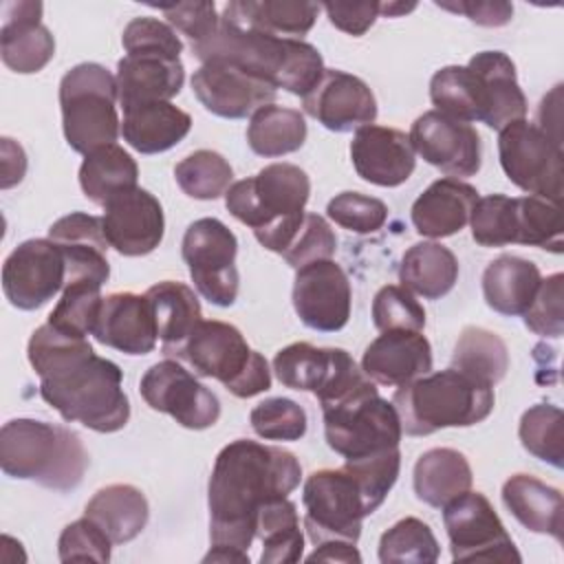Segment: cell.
Wrapping results in <instances>:
<instances>
[{
    "label": "cell",
    "mask_w": 564,
    "mask_h": 564,
    "mask_svg": "<svg viewBox=\"0 0 564 564\" xmlns=\"http://www.w3.org/2000/svg\"><path fill=\"white\" fill-rule=\"evenodd\" d=\"M192 55L200 64L212 59L234 64L275 90L282 88L297 97L311 93L324 73L322 53L313 44L238 26L223 18L209 37L192 44Z\"/></svg>",
    "instance_id": "cell-3"
},
{
    "label": "cell",
    "mask_w": 564,
    "mask_h": 564,
    "mask_svg": "<svg viewBox=\"0 0 564 564\" xmlns=\"http://www.w3.org/2000/svg\"><path fill=\"white\" fill-rule=\"evenodd\" d=\"M48 238L59 247L66 264V282H93L104 284L110 278L108 240L99 216L86 212H73L57 218L48 227Z\"/></svg>",
    "instance_id": "cell-22"
},
{
    "label": "cell",
    "mask_w": 564,
    "mask_h": 564,
    "mask_svg": "<svg viewBox=\"0 0 564 564\" xmlns=\"http://www.w3.org/2000/svg\"><path fill=\"white\" fill-rule=\"evenodd\" d=\"M326 216L341 229L355 234H375L388 220V205L359 192H341L326 205Z\"/></svg>",
    "instance_id": "cell-52"
},
{
    "label": "cell",
    "mask_w": 564,
    "mask_h": 564,
    "mask_svg": "<svg viewBox=\"0 0 564 564\" xmlns=\"http://www.w3.org/2000/svg\"><path fill=\"white\" fill-rule=\"evenodd\" d=\"M302 505L304 529L315 546L333 540L357 544L364 518L375 513L348 465L313 471L304 480Z\"/></svg>",
    "instance_id": "cell-10"
},
{
    "label": "cell",
    "mask_w": 564,
    "mask_h": 564,
    "mask_svg": "<svg viewBox=\"0 0 564 564\" xmlns=\"http://www.w3.org/2000/svg\"><path fill=\"white\" fill-rule=\"evenodd\" d=\"M159 9L167 18V24L181 31L183 35H187L192 44L209 37L220 22V15L216 13L214 2H176V4H161Z\"/></svg>",
    "instance_id": "cell-56"
},
{
    "label": "cell",
    "mask_w": 564,
    "mask_h": 564,
    "mask_svg": "<svg viewBox=\"0 0 564 564\" xmlns=\"http://www.w3.org/2000/svg\"><path fill=\"white\" fill-rule=\"evenodd\" d=\"M110 538L90 520L79 518L64 527L57 540V555L62 562H108Z\"/></svg>",
    "instance_id": "cell-55"
},
{
    "label": "cell",
    "mask_w": 564,
    "mask_h": 564,
    "mask_svg": "<svg viewBox=\"0 0 564 564\" xmlns=\"http://www.w3.org/2000/svg\"><path fill=\"white\" fill-rule=\"evenodd\" d=\"M458 280V260L441 242L412 245L399 264V282L425 300H441Z\"/></svg>",
    "instance_id": "cell-35"
},
{
    "label": "cell",
    "mask_w": 564,
    "mask_h": 564,
    "mask_svg": "<svg viewBox=\"0 0 564 564\" xmlns=\"http://www.w3.org/2000/svg\"><path fill=\"white\" fill-rule=\"evenodd\" d=\"M430 99L434 110L458 121L471 123L487 117V88L480 75L469 66H443L430 79Z\"/></svg>",
    "instance_id": "cell-36"
},
{
    "label": "cell",
    "mask_w": 564,
    "mask_h": 564,
    "mask_svg": "<svg viewBox=\"0 0 564 564\" xmlns=\"http://www.w3.org/2000/svg\"><path fill=\"white\" fill-rule=\"evenodd\" d=\"M452 368L494 388L509 370L507 344L482 326H465L452 352Z\"/></svg>",
    "instance_id": "cell-42"
},
{
    "label": "cell",
    "mask_w": 564,
    "mask_h": 564,
    "mask_svg": "<svg viewBox=\"0 0 564 564\" xmlns=\"http://www.w3.org/2000/svg\"><path fill=\"white\" fill-rule=\"evenodd\" d=\"M256 538L262 542V564H295L304 553V535L295 502L273 498L264 502L256 518Z\"/></svg>",
    "instance_id": "cell-37"
},
{
    "label": "cell",
    "mask_w": 564,
    "mask_h": 564,
    "mask_svg": "<svg viewBox=\"0 0 564 564\" xmlns=\"http://www.w3.org/2000/svg\"><path fill=\"white\" fill-rule=\"evenodd\" d=\"M308 128L304 115L295 108L269 104L256 110L247 126L249 148L267 159L284 156L300 150L306 141Z\"/></svg>",
    "instance_id": "cell-41"
},
{
    "label": "cell",
    "mask_w": 564,
    "mask_h": 564,
    "mask_svg": "<svg viewBox=\"0 0 564 564\" xmlns=\"http://www.w3.org/2000/svg\"><path fill=\"white\" fill-rule=\"evenodd\" d=\"M104 295L101 286L93 282H77L62 289V297L48 315V324L62 333L88 337L93 335Z\"/></svg>",
    "instance_id": "cell-47"
},
{
    "label": "cell",
    "mask_w": 564,
    "mask_h": 564,
    "mask_svg": "<svg viewBox=\"0 0 564 564\" xmlns=\"http://www.w3.org/2000/svg\"><path fill=\"white\" fill-rule=\"evenodd\" d=\"M454 562H522L496 509L480 491H465L443 507Z\"/></svg>",
    "instance_id": "cell-13"
},
{
    "label": "cell",
    "mask_w": 564,
    "mask_h": 564,
    "mask_svg": "<svg viewBox=\"0 0 564 564\" xmlns=\"http://www.w3.org/2000/svg\"><path fill=\"white\" fill-rule=\"evenodd\" d=\"M238 240L218 218L194 220L183 236L181 256L196 291L214 306H231L238 297Z\"/></svg>",
    "instance_id": "cell-12"
},
{
    "label": "cell",
    "mask_w": 564,
    "mask_h": 564,
    "mask_svg": "<svg viewBox=\"0 0 564 564\" xmlns=\"http://www.w3.org/2000/svg\"><path fill=\"white\" fill-rule=\"evenodd\" d=\"M335 251H337V236L330 229L328 220L319 214L306 212L300 229L291 238L289 247L282 251V258L286 260V264H291L297 271L311 262L330 260Z\"/></svg>",
    "instance_id": "cell-51"
},
{
    "label": "cell",
    "mask_w": 564,
    "mask_h": 564,
    "mask_svg": "<svg viewBox=\"0 0 564 564\" xmlns=\"http://www.w3.org/2000/svg\"><path fill=\"white\" fill-rule=\"evenodd\" d=\"M540 269L520 256H498L482 273V295L491 311L513 317L522 315L540 286Z\"/></svg>",
    "instance_id": "cell-33"
},
{
    "label": "cell",
    "mask_w": 564,
    "mask_h": 564,
    "mask_svg": "<svg viewBox=\"0 0 564 564\" xmlns=\"http://www.w3.org/2000/svg\"><path fill=\"white\" fill-rule=\"evenodd\" d=\"M174 178L189 198L214 200L225 196L231 187L234 170L223 154L214 150H196L176 163Z\"/></svg>",
    "instance_id": "cell-45"
},
{
    "label": "cell",
    "mask_w": 564,
    "mask_h": 564,
    "mask_svg": "<svg viewBox=\"0 0 564 564\" xmlns=\"http://www.w3.org/2000/svg\"><path fill=\"white\" fill-rule=\"evenodd\" d=\"M502 502L524 529L562 542L564 500L560 489L531 474H513L502 485Z\"/></svg>",
    "instance_id": "cell-28"
},
{
    "label": "cell",
    "mask_w": 564,
    "mask_h": 564,
    "mask_svg": "<svg viewBox=\"0 0 564 564\" xmlns=\"http://www.w3.org/2000/svg\"><path fill=\"white\" fill-rule=\"evenodd\" d=\"M564 414L557 405L538 403L531 405L518 427V436L522 447L533 454L538 460H544L553 467H562L564 463V434H562Z\"/></svg>",
    "instance_id": "cell-46"
},
{
    "label": "cell",
    "mask_w": 564,
    "mask_h": 564,
    "mask_svg": "<svg viewBox=\"0 0 564 564\" xmlns=\"http://www.w3.org/2000/svg\"><path fill=\"white\" fill-rule=\"evenodd\" d=\"M350 159L359 178L379 187L405 183L416 167V152L410 137L397 128L375 123L355 130Z\"/></svg>",
    "instance_id": "cell-21"
},
{
    "label": "cell",
    "mask_w": 564,
    "mask_h": 564,
    "mask_svg": "<svg viewBox=\"0 0 564 564\" xmlns=\"http://www.w3.org/2000/svg\"><path fill=\"white\" fill-rule=\"evenodd\" d=\"M319 9L326 11L333 26H337L339 31L355 35V37L364 35L375 24V20L381 15L379 2H375V0H370V2H324V4H319Z\"/></svg>",
    "instance_id": "cell-57"
},
{
    "label": "cell",
    "mask_w": 564,
    "mask_h": 564,
    "mask_svg": "<svg viewBox=\"0 0 564 564\" xmlns=\"http://www.w3.org/2000/svg\"><path fill=\"white\" fill-rule=\"evenodd\" d=\"M436 7L463 13L480 26H505L513 18V4L505 0H458V2H436Z\"/></svg>",
    "instance_id": "cell-58"
},
{
    "label": "cell",
    "mask_w": 564,
    "mask_h": 564,
    "mask_svg": "<svg viewBox=\"0 0 564 564\" xmlns=\"http://www.w3.org/2000/svg\"><path fill=\"white\" fill-rule=\"evenodd\" d=\"M414 152L452 178L478 174L482 163L480 134L471 123L458 121L438 110H427L410 128Z\"/></svg>",
    "instance_id": "cell-16"
},
{
    "label": "cell",
    "mask_w": 564,
    "mask_h": 564,
    "mask_svg": "<svg viewBox=\"0 0 564 564\" xmlns=\"http://www.w3.org/2000/svg\"><path fill=\"white\" fill-rule=\"evenodd\" d=\"M524 326L540 337H562L564 333V275L553 273L540 280L533 302L522 313Z\"/></svg>",
    "instance_id": "cell-53"
},
{
    "label": "cell",
    "mask_w": 564,
    "mask_h": 564,
    "mask_svg": "<svg viewBox=\"0 0 564 564\" xmlns=\"http://www.w3.org/2000/svg\"><path fill=\"white\" fill-rule=\"evenodd\" d=\"M471 238L480 247L513 245V198L491 194L476 200L469 216Z\"/></svg>",
    "instance_id": "cell-50"
},
{
    "label": "cell",
    "mask_w": 564,
    "mask_h": 564,
    "mask_svg": "<svg viewBox=\"0 0 564 564\" xmlns=\"http://www.w3.org/2000/svg\"><path fill=\"white\" fill-rule=\"evenodd\" d=\"M302 480L295 454L249 438L227 443L207 485L209 542L203 562H245L256 538V518L264 502L289 496Z\"/></svg>",
    "instance_id": "cell-1"
},
{
    "label": "cell",
    "mask_w": 564,
    "mask_h": 564,
    "mask_svg": "<svg viewBox=\"0 0 564 564\" xmlns=\"http://www.w3.org/2000/svg\"><path fill=\"white\" fill-rule=\"evenodd\" d=\"M101 223L108 245L128 258L152 253L165 234L159 198L139 185L112 196L104 205Z\"/></svg>",
    "instance_id": "cell-19"
},
{
    "label": "cell",
    "mask_w": 564,
    "mask_h": 564,
    "mask_svg": "<svg viewBox=\"0 0 564 564\" xmlns=\"http://www.w3.org/2000/svg\"><path fill=\"white\" fill-rule=\"evenodd\" d=\"M26 357L40 377V397L68 423L101 434L119 432L130 419V401L121 388V368L95 355L88 337L37 326Z\"/></svg>",
    "instance_id": "cell-2"
},
{
    "label": "cell",
    "mask_w": 564,
    "mask_h": 564,
    "mask_svg": "<svg viewBox=\"0 0 564 564\" xmlns=\"http://www.w3.org/2000/svg\"><path fill=\"white\" fill-rule=\"evenodd\" d=\"M306 560L308 562H344V564H352V562H361V555L355 549V544L333 540V542L317 544L315 551Z\"/></svg>",
    "instance_id": "cell-60"
},
{
    "label": "cell",
    "mask_w": 564,
    "mask_h": 564,
    "mask_svg": "<svg viewBox=\"0 0 564 564\" xmlns=\"http://www.w3.org/2000/svg\"><path fill=\"white\" fill-rule=\"evenodd\" d=\"M412 9H416L414 2H408V4L405 2H379V13L388 15V18H397V15L408 13Z\"/></svg>",
    "instance_id": "cell-61"
},
{
    "label": "cell",
    "mask_w": 564,
    "mask_h": 564,
    "mask_svg": "<svg viewBox=\"0 0 564 564\" xmlns=\"http://www.w3.org/2000/svg\"><path fill=\"white\" fill-rule=\"evenodd\" d=\"M474 474L463 452L452 447H434L414 463L412 485L421 502L443 509L454 498L471 489Z\"/></svg>",
    "instance_id": "cell-31"
},
{
    "label": "cell",
    "mask_w": 564,
    "mask_h": 564,
    "mask_svg": "<svg viewBox=\"0 0 564 564\" xmlns=\"http://www.w3.org/2000/svg\"><path fill=\"white\" fill-rule=\"evenodd\" d=\"M513 245H529L562 253L564 225L560 203L540 196L513 198Z\"/></svg>",
    "instance_id": "cell-43"
},
{
    "label": "cell",
    "mask_w": 564,
    "mask_h": 564,
    "mask_svg": "<svg viewBox=\"0 0 564 564\" xmlns=\"http://www.w3.org/2000/svg\"><path fill=\"white\" fill-rule=\"evenodd\" d=\"M361 370L379 386H405L432 372V346L421 330H386L366 346Z\"/></svg>",
    "instance_id": "cell-24"
},
{
    "label": "cell",
    "mask_w": 564,
    "mask_h": 564,
    "mask_svg": "<svg viewBox=\"0 0 564 564\" xmlns=\"http://www.w3.org/2000/svg\"><path fill=\"white\" fill-rule=\"evenodd\" d=\"M192 128V117L172 101H150L123 110L121 137L141 154H159L181 143Z\"/></svg>",
    "instance_id": "cell-29"
},
{
    "label": "cell",
    "mask_w": 564,
    "mask_h": 564,
    "mask_svg": "<svg viewBox=\"0 0 564 564\" xmlns=\"http://www.w3.org/2000/svg\"><path fill=\"white\" fill-rule=\"evenodd\" d=\"M478 189L460 178L443 176L434 181L410 209L416 234L425 238H447L458 234L471 216Z\"/></svg>",
    "instance_id": "cell-27"
},
{
    "label": "cell",
    "mask_w": 564,
    "mask_h": 564,
    "mask_svg": "<svg viewBox=\"0 0 564 564\" xmlns=\"http://www.w3.org/2000/svg\"><path fill=\"white\" fill-rule=\"evenodd\" d=\"M121 44L126 55H167L181 57L183 42L176 31L156 18H134L126 24L121 33Z\"/></svg>",
    "instance_id": "cell-54"
},
{
    "label": "cell",
    "mask_w": 564,
    "mask_h": 564,
    "mask_svg": "<svg viewBox=\"0 0 564 564\" xmlns=\"http://www.w3.org/2000/svg\"><path fill=\"white\" fill-rule=\"evenodd\" d=\"M145 297L152 306L156 333L163 348L181 344L203 319V311L196 293L183 282H174V280L156 282L145 291Z\"/></svg>",
    "instance_id": "cell-40"
},
{
    "label": "cell",
    "mask_w": 564,
    "mask_h": 564,
    "mask_svg": "<svg viewBox=\"0 0 564 564\" xmlns=\"http://www.w3.org/2000/svg\"><path fill=\"white\" fill-rule=\"evenodd\" d=\"M319 13V4L304 0H234L223 9V20L278 37L302 40Z\"/></svg>",
    "instance_id": "cell-30"
},
{
    "label": "cell",
    "mask_w": 564,
    "mask_h": 564,
    "mask_svg": "<svg viewBox=\"0 0 564 564\" xmlns=\"http://www.w3.org/2000/svg\"><path fill=\"white\" fill-rule=\"evenodd\" d=\"M372 324L386 330H423L425 308L419 304L414 293L401 284H386L375 293L372 300Z\"/></svg>",
    "instance_id": "cell-49"
},
{
    "label": "cell",
    "mask_w": 564,
    "mask_h": 564,
    "mask_svg": "<svg viewBox=\"0 0 564 564\" xmlns=\"http://www.w3.org/2000/svg\"><path fill=\"white\" fill-rule=\"evenodd\" d=\"M66 282V264L51 238L20 242L2 264V291L11 306L35 311L53 300Z\"/></svg>",
    "instance_id": "cell-15"
},
{
    "label": "cell",
    "mask_w": 564,
    "mask_h": 564,
    "mask_svg": "<svg viewBox=\"0 0 564 564\" xmlns=\"http://www.w3.org/2000/svg\"><path fill=\"white\" fill-rule=\"evenodd\" d=\"M42 2H11L0 29V57L20 75L40 73L55 55V37L42 24Z\"/></svg>",
    "instance_id": "cell-25"
},
{
    "label": "cell",
    "mask_w": 564,
    "mask_h": 564,
    "mask_svg": "<svg viewBox=\"0 0 564 564\" xmlns=\"http://www.w3.org/2000/svg\"><path fill=\"white\" fill-rule=\"evenodd\" d=\"M441 555V546L432 529L414 518H401L379 540L381 564H434Z\"/></svg>",
    "instance_id": "cell-44"
},
{
    "label": "cell",
    "mask_w": 564,
    "mask_h": 564,
    "mask_svg": "<svg viewBox=\"0 0 564 564\" xmlns=\"http://www.w3.org/2000/svg\"><path fill=\"white\" fill-rule=\"evenodd\" d=\"M311 196L308 174L293 163H271L258 174L231 183L225 192L227 212L253 229L256 240L280 253L302 225Z\"/></svg>",
    "instance_id": "cell-4"
},
{
    "label": "cell",
    "mask_w": 564,
    "mask_h": 564,
    "mask_svg": "<svg viewBox=\"0 0 564 564\" xmlns=\"http://www.w3.org/2000/svg\"><path fill=\"white\" fill-rule=\"evenodd\" d=\"M487 88V117L485 126L494 130H502L511 121L524 119L527 115V97L518 84L516 66L502 51H480L469 62Z\"/></svg>",
    "instance_id": "cell-34"
},
{
    "label": "cell",
    "mask_w": 564,
    "mask_h": 564,
    "mask_svg": "<svg viewBox=\"0 0 564 564\" xmlns=\"http://www.w3.org/2000/svg\"><path fill=\"white\" fill-rule=\"evenodd\" d=\"M498 156L507 178L529 196L562 200L564 152L533 121L518 119L498 130Z\"/></svg>",
    "instance_id": "cell-11"
},
{
    "label": "cell",
    "mask_w": 564,
    "mask_h": 564,
    "mask_svg": "<svg viewBox=\"0 0 564 564\" xmlns=\"http://www.w3.org/2000/svg\"><path fill=\"white\" fill-rule=\"evenodd\" d=\"M117 97L121 110L150 101H170L185 82L181 57L126 55L117 62Z\"/></svg>",
    "instance_id": "cell-26"
},
{
    "label": "cell",
    "mask_w": 564,
    "mask_h": 564,
    "mask_svg": "<svg viewBox=\"0 0 564 564\" xmlns=\"http://www.w3.org/2000/svg\"><path fill=\"white\" fill-rule=\"evenodd\" d=\"M163 352L187 366L196 377L220 381L238 399H249L271 388L267 359L251 350L242 333L227 322L200 319L181 344L167 346Z\"/></svg>",
    "instance_id": "cell-7"
},
{
    "label": "cell",
    "mask_w": 564,
    "mask_h": 564,
    "mask_svg": "<svg viewBox=\"0 0 564 564\" xmlns=\"http://www.w3.org/2000/svg\"><path fill=\"white\" fill-rule=\"evenodd\" d=\"M93 337L126 355H148L154 350L159 333L152 306L143 295L123 291L104 297Z\"/></svg>",
    "instance_id": "cell-23"
},
{
    "label": "cell",
    "mask_w": 564,
    "mask_h": 564,
    "mask_svg": "<svg viewBox=\"0 0 564 564\" xmlns=\"http://www.w3.org/2000/svg\"><path fill=\"white\" fill-rule=\"evenodd\" d=\"M0 467L11 478L70 491L86 474L88 452L82 438L64 425L13 419L0 430Z\"/></svg>",
    "instance_id": "cell-5"
},
{
    "label": "cell",
    "mask_w": 564,
    "mask_h": 564,
    "mask_svg": "<svg viewBox=\"0 0 564 564\" xmlns=\"http://www.w3.org/2000/svg\"><path fill=\"white\" fill-rule=\"evenodd\" d=\"M344 348H317L308 341H293L273 357V372L284 388L317 394L335 375Z\"/></svg>",
    "instance_id": "cell-38"
},
{
    "label": "cell",
    "mask_w": 564,
    "mask_h": 564,
    "mask_svg": "<svg viewBox=\"0 0 564 564\" xmlns=\"http://www.w3.org/2000/svg\"><path fill=\"white\" fill-rule=\"evenodd\" d=\"M253 432L264 441H300L306 434V412L286 397L260 401L249 414Z\"/></svg>",
    "instance_id": "cell-48"
},
{
    "label": "cell",
    "mask_w": 564,
    "mask_h": 564,
    "mask_svg": "<svg viewBox=\"0 0 564 564\" xmlns=\"http://www.w3.org/2000/svg\"><path fill=\"white\" fill-rule=\"evenodd\" d=\"M0 156H2L0 159V170H2L0 187L9 189V187L18 185L24 178V174H26V154H24L20 143H15L9 137H2L0 139Z\"/></svg>",
    "instance_id": "cell-59"
},
{
    "label": "cell",
    "mask_w": 564,
    "mask_h": 564,
    "mask_svg": "<svg viewBox=\"0 0 564 564\" xmlns=\"http://www.w3.org/2000/svg\"><path fill=\"white\" fill-rule=\"evenodd\" d=\"M350 304V280L333 258L295 271L293 308L304 326L319 333H337L348 324Z\"/></svg>",
    "instance_id": "cell-17"
},
{
    "label": "cell",
    "mask_w": 564,
    "mask_h": 564,
    "mask_svg": "<svg viewBox=\"0 0 564 564\" xmlns=\"http://www.w3.org/2000/svg\"><path fill=\"white\" fill-rule=\"evenodd\" d=\"M84 516L90 518L112 544L134 540L148 524L150 507L141 489L126 482H115L95 491L86 502Z\"/></svg>",
    "instance_id": "cell-32"
},
{
    "label": "cell",
    "mask_w": 564,
    "mask_h": 564,
    "mask_svg": "<svg viewBox=\"0 0 564 564\" xmlns=\"http://www.w3.org/2000/svg\"><path fill=\"white\" fill-rule=\"evenodd\" d=\"M192 90L207 112L223 119L251 117L278 95L271 84L220 59L203 62L194 70Z\"/></svg>",
    "instance_id": "cell-18"
},
{
    "label": "cell",
    "mask_w": 564,
    "mask_h": 564,
    "mask_svg": "<svg viewBox=\"0 0 564 564\" xmlns=\"http://www.w3.org/2000/svg\"><path fill=\"white\" fill-rule=\"evenodd\" d=\"M324 438L346 460H359L399 447L401 419L392 401L379 397L372 379L322 405Z\"/></svg>",
    "instance_id": "cell-8"
},
{
    "label": "cell",
    "mask_w": 564,
    "mask_h": 564,
    "mask_svg": "<svg viewBox=\"0 0 564 564\" xmlns=\"http://www.w3.org/2000/svg\"><path fill=\"white\" fill-rule=\"evenodd\" d=\"M139 392L152 410L170 414L187 430H207L220 419L218 397L172 357L145 370Z\"/></svg>",
    "instance_id": "cell-14"
},
{
    "label": "cell",
    "mask_w": 564,
    "mask_h": 564,
    "mask_svg": "<svg viewBox=\"0 0 564 564\" xmlns=\"http://www.w3.org/2000/svg\"><path fill=\"white\" fill-rule=\"evenodd\" d=\"M494 388L456 368L427 372L392 394V405L408 436H430L445 427H469L494 410Z\"/></svg>",
    "instance_id": "cell-6"
},
{
    "label": "cell",
    "mask_w": 564,
    "mask_h": 564,
    "mask_svg": "<svg viewBox=\"0 0 564 564\" xmlns=\"http://www.w3.org/2000/svg\"><path fill=\"white\" fill-rule=\"evenodd\" d=\"M117 101V79L106 66L95 62L73 66L59 82L66 143L84 156L115 143L121 134Z\"/></svg>",
    "instance_id": "cell-9"
},
{
    "label": "cell",
    "mask_w": 564,
    "mask_h": 564,
    "mask_svg": "<svg viewBox=\"0 0 564 564\" xmlns=\"http://www.w3.org/2000/svg\"><path fill=\"white\" fill-rule=\"evenodd\" d=\"M302 108L330 132H350L377 119V99L370 86L337 68H324L319 82L302 97Z\"/></svg>",
    "instance_id": "cell-20"
},
{
    "label": "cell",
    "mask_w": 564,
    "mask_h": 564,
    "mask_svg": "<svg viewBox=\"0 0 564 564\" xmlns=\"http://www.w3.org/2000/svg\"><path fill=\"white\" fill-rule=\"evenodd\" d=\"M137 161L117 143L93 150L79 165V185L88 200L106 205L119 192L137 187Z\"/></svg>",
    "instance_id": "cell-39"
}]
</instances>
